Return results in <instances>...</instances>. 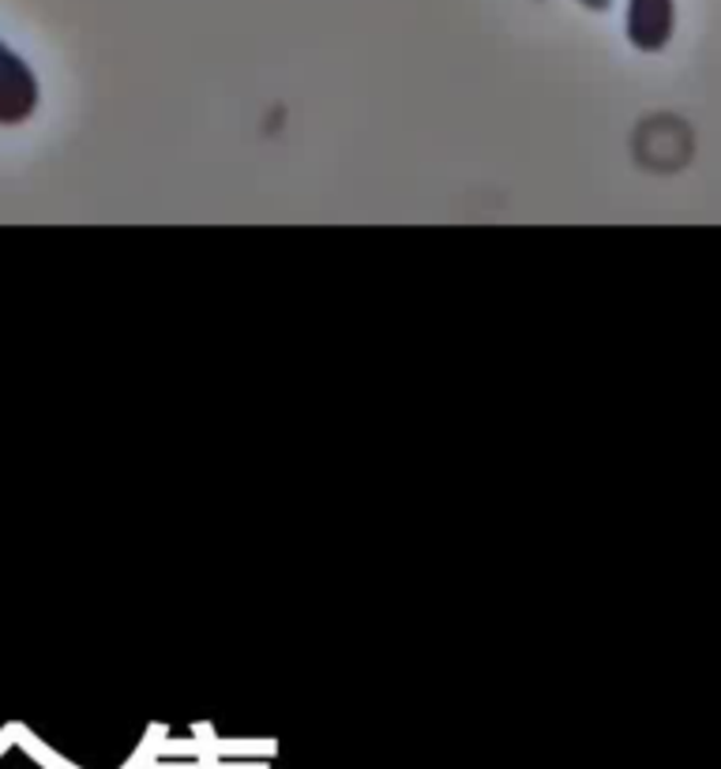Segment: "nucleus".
Here are the masks:
<instances>
[{"mask_svg":"<svg viewBox=\"0 0 721 769\" xmlns=\"http://www.w3.org/2000/svg\"><path fill=\"white\" fill-rule=\"evenodd\" d=\"M8 740H12V732H8V736H0V755H4V747H8Z\"/></svg>","mask_w":721,"mask_h":769,"instance_id":"nucleus-6","label":"nucleus"},{"mask_svg":"<svg viewBox=\"0 0 721 769\" xmlns=\"http://www.w3.org/2000/svg\"><path fill=\"white\" fill-rule=\"evenodd\" d=\"M582 4H587V8H594V12H605V8L613 4V0H582Z\"/></svg>","mask_w":721,"mask_h":769,"instance_id":"nucleus-5","label":"nucleus"},{"mask_svg":"<svg viewBox=\"0 0 721 769\" xmlns=\"http://www.w3.org/2000/svg\"><path fill=\"white\" fill-rule=\"evenodd\" d=\"M158 740H166V724H154V729L147 732V740H143V747L135 750L132 758H128V766L125 769H147L154 762V750H158Z\"/></svg>","mask_w":721,"mask_h":769,"instance_id":"nucleus-4","label":"nucleus"},{"mask_svg":"<svg viewBox=\"0 0 721 769\" xmlns=\"http://www.w3.org/2000/svg\"><path fill=\"white\" fill-rule=\"evenodd\" d=\"M673 34V0H628V38L654 54Z\"/></svg>","mask_w":721,"mask_h":769,"instance_id":"nucleus-2","label":"nucleus"},{"mask_svg":"<svg viewBox=\"0 0 721 769\" xmlns=\"http://www.w3.org/2000/svg\"><path fill=\"white\" fill-rule=\"evenodd\" d=\"M34 98H38V86H34L31 68L8 46H0V125L27 120Z\"/></svg>","mask_w":721,"mask_h":769,"instance_id":"nucleus-1","label":"nucleus"},{"mask_svg":"<svg viewBox=\"0 0 721 769\" xmlns=\"http://www.w3.org/2000/svg\"><path fill=\"white\" fill-rule=\"evenodd\" d=\"M12 736L20 740V743H23V750H27L31 758H38V762L46 766V769H75L72 762H64V758H60V755H54V750H49V747H42V743L34 740V736H27V732H23L20 724H12Z\"/></svg>","mask_w":721,"mask_h":769,"instance_id":"nucleus-3","label":"nucleus"}]
</instances>
